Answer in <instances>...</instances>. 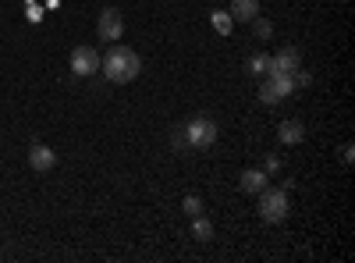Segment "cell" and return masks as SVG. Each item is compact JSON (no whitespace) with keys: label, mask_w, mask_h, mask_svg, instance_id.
Wrapping results in <instances>:
<instances>
[{"label":"cell","mask_w":355,"mask_h":263,"mask_svg":"<svg viewBox=\"0 0 355 263\" xmlns=\"http://www.w3.org/2000/svg\"><path fill=\"white\" fill-rule=\"evenodd\" d=\"M100 71L107 75V82L128 85V82H135L139 71H142V57H139L132 46H125V43H114V46L107 50V57H100Z\"/></svg>","instance_id":"obj_1"},{"label":"cell","mask_w":355,"mask_h":263,"mask_svg":"<svg viewBox=\"0 0 355 263\" xmlns=\"http://www.w3.org/2000/svg\"><path fill=\"white\" fill-rule=\"evenodd\" d=\"M217 121L210 118V114H199V118L185 121L182 125V135H185V146L189 150H210V146L217 142Z\"/></svg>","instance_id":"obj_2"},{"label":"cell","mask_w":355,"mask_h":263,"mask_svg":"<svg viewBox=\"0 0 355 263\" xmlns=\"http://www.w3.org/2000/svg\"><path fill=\"white\" fill-rule=\"evenodd\" d=\"M259 196V217L266 221V224H281L284 217H288V210H291V203H288V189H277V185H266L263 192H256Z\"/></svg>","instance_id":"obj_3"},{"label":"cell","mask_w":355,"mask_h":263,"mask_svg":"<svg viewBox=\"0 0 355 263\" xmlns=\"http://www.w3.org/2000/svg\"><path fill=\"white\" fill-rule=\"evenodd\" d=\"M291 90H295V78L288 71H266V78L259 82V100L266 107H277L291 96Z\"/></svg>","instance_id":"obj_4"},{"label":"cell","mask_w":355,"mask_h":263,"mask_svg":"<svg viewBox=\"0 0 355 263\" xmlns=\"http://www.w3.org/2000/svg\"><path fill=\"white\" fill-rule=\"evenodd\" d=\"M96 36L103 40V43H117L125 36V18H121V11L117 8H103L100 11V18H96Z\"/></svg>","instance_id":"obj_5"},{"label":"cell","mask_w":355,"mask_h":263,"mask_svg":"<svg viewBox=\"0 0 355 263\" xmlns=\"http://www.w3.org/2000/svg\"><path fill=\"white\" fill-rule=\"evenodd\" d=\"M71 71L78 78H89V75H96L100 71V53L93 46H75L71 50Z\"/></svg>","instance_id":"obj_6"},{"label":"cell","mask_w":355,"mask_h":263,"mask_svg":"<svg viewBox=\"0 0 355 263\" xmlns=\"http://www.w3.org/2000/svg\"><path fill=\"white\" fill-rule=\"evenodd\" d=\"M302 68V53L295 50V46H281L274 57H270V71H299Z\"/></svg>","instance_id":"obj_7"},{"label":"cell","mask_w":355,"mask_h":263,"mask_svg":"<svg viewBox=\"0 0 355 263\" xmlns=\"http://www.w3.org/2000/svg\"><path fill=\"white\" fill-rule=\"evenodd\" d=\"M53 164H57V153L50 150V146L36 142L33 150H28V167L33 171H53Z\"/></svg>","instance_id":"obj_8"},{"label":"cell","mask_w":355,"mask_h":263,"mask_svg":"<svg viewBox=\"0 0 355 263\" xmlns=\"http://www.w3.org/2000/svg\"><path fill=\"white\" fill-rule=\"evenodd\" d=\"M266 178H270L266 171H256V167H249V171H242L239 189H242L245 196H256V192H263V189H266Z\"/></svg>","instance_id":"obj_9"},{"label":"cell","mask_w":355,"mask_h":263,"mask_svg":"<svg viewBox=\"0 0 355 263\" xmlns=\"http://www.w3.org/2000/svg\"><path fill=\"white\" fill-rule=\"evenodd\" d=\"M277 139L284 146H299L306 139V125L302 121H284V125H277Z\"/></svg>","instance_id":"obj_10"},{"label":"cell","mask_w":355,"mask_h":263,"mask_svg":"<svg viewBox=\"0 0 355 263\" xmlns=\"http://www.w3.org/2000/svg\"><path fill=\"white\" fill-rule=\"evenodd\" d=\"M259 15V0H231V22H252Z\"/></svg>","instance_id":"obj_11"},{"label":"cell","mask_w":355,"mask_h":263,"mask_svg":"<svg viewBox=\"0 0 355 263\" xmlns=\"http://www.w3.org/2000/svg\"><path fill=\"white\" fill-rule=\"evenodd\" d=\"M192 239H196V242H210V239H214V224L206 221L202 214L192 217Z\"/></svg>","instance_id":"obj_12"},{"label":"cell","mask_w":355,"mask_h":263,"mask_svg":"<svg viewBox=\"0 0 355 263\" xmlns=\"http://www.w3.org/2000/svg\"><path fill=\"white\" fill-rule=\"evenodd\" d=\"M245 68H249V75H266L270 71V53H252L245 61Z\"/></svg>","instance_id":"obj_13"},{"label":"cell","mask_w":355,"mask_h":263,"mask_svg":"<svg viewBox=\"0 0 355 263\" xmlns=\"http://www.w3.org/2000/svg\"><path fill=\"white\" fill-rule=\"evenodd\" d=\"M252 33H256V40H270V36H274V25L256 15V18H252Z\"/></svg>","instance_id":"obj_14"},{"label":"cell","mask_w":355,"mask_h":263,"mask_svg":"<svg viewBox=\"0 0 355 263\" xmlns=\"http://www.w3.org/2000/svg\"><path fill=\"white\" fill-rule=\"evenodd\" d=\"M231 25H234V22H231V15H224V11H217V15H214V28H217L220 36H227V33H231Z\"/></svg>","instance_id":"obj_15"},{"label":"cell","mask_w":355,"mask_h":263,"mask_svg":"<svg viewBox=\"0 0 355 263\" xmlns=\"http://www.w3.org/2000/svg\"><path fill=\"white\" fill-rule=\"evenodd\" d=\"M182 207H185V214H189V217L202 214V196H185V203H182Z\"/></svg>","instance_id":"obj_16"},{"label":"cell","mask_w":355,"mask_h":263,"mask_svg":"<svg viewBox=\"0 0 355 263\" xmlns=\"http://www.w3.org/2000/svg\"><path fill=\"white\" fill-rule=\"evenodd\" d=\"M171 146H174L178 153H185V150H189V146H185V135H182V125H178V128L171 132Z\"/></svg>","instance_id":"obj_17"},{"label":"cell","mask_w":355,"mask_h":263,"mask_svg":"<svg viewBox=\"0 0 355 263\" xmlns=\"http://www.w3.org/2000/svg\"><path fill=\"white\" fill-rule=\"evenodd\" d=\"M263 171H266V174H277V171H281V157H277V153H266Z\"/></svg>","instance_id":"obj_18"},{"label":"cell","mask_w":355,"mask_h":263,"mask_svg":"<svg viewBox=\"0 0 355 263\" xmlns=\"http://www.w3.org/2000/svg\"><path fill=\"white\" fill-rule=\"evenodd\" d=\"M352 153H355V150H352V142H345V146H341V160L352 164Z\"/></svg>","instance_id":"obj_19"}]
</instances>
